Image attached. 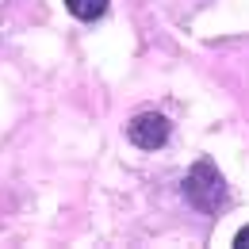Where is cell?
Masks as SVG:
<instances>
[{
    "instance_id": "cell-1",
    "label": "cell",
    "mask_w": 249,
    "mask_h": 249,
    "mask_svg": "<svg viewBox=\"0 0 249 249\" xmlns=\"http://www.w3.org/2000/svg\"><path fill=\"white\" fill-rule=\"evenodd\" d=\"M184 196H188V203L199 207V211H215L218 203H222L226 188H222V177L215 173L211 161H199V165L184 177Z\"/></svg>"
},
{
    "instance_id": "cell-2",
    "label": "cell",
    "mask_w": 249,
    "mask_h": 249,
    "mask_svg": "<svg viewBox=\"0 0 249 249\" xmlns=\"http://www.w3.org/2000/svg\"><path fill=\"white\" fill-rule=\"evenodd\" d=\"M126 138H130L138 150H157V146H165V138H169V119L157 115V111H142V115H134V123L126 126Z\"/></svg>"
},
{
    "instance_id": "cell-3",
    "label": "cell",
    "mask_w": 249,
    "mask_h": 249,
    "mask_svg": "<svg viewBox=\"0 0 249 249\" xmlns=\"http://www.w3.org/2000/svg\"><path fill=\"white\" fill-rule=\"evenodd\" d=\"M65 8L77 16V19H100L107 12V0H65Z\"/></svg>"
},
{
    "instance_id": "cell-4",
    "label": "cell",
    "mask_w": 249,
    "mask_h": 249,
    "mask_svg": "<svg viewBox=\"0 0 249 249\" xmlns=\"http://www.w3.org/2000/svg\"><path fill=\"white\" fill-rule=\"evenodd\" d=\"M234 246H238V249H249V226H242V230H238V238H234Z\"/></svg>"
}]
</instances>
